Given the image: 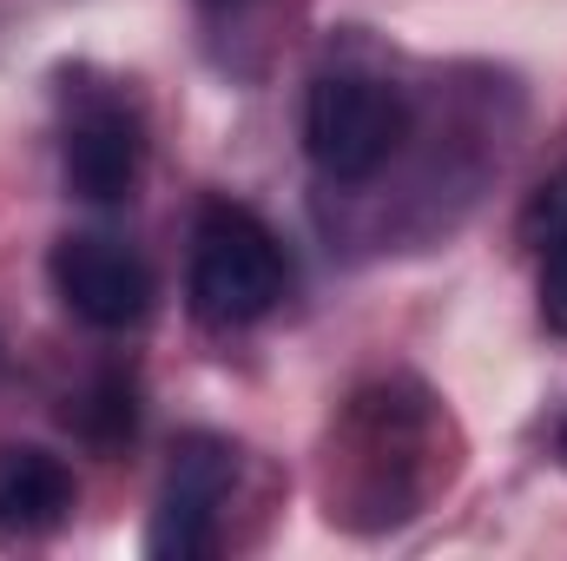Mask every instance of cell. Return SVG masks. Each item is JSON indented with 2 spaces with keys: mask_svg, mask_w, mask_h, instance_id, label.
Returning a JSON list of instances; mask_svg holds the SVG:
<instances>
[{
  "mask_svg": "<svg viewBox=\"0 0 567 561\" xmlns=\"http://www.w3.org/2000/svg\"><path fill=\"white\" fill-rule=\"evenodd\" d=\"M290 284V258H284L278 232L231 198H212L192 225V310L212 330H245L258 317H271Z\"/></svg>",
  "mask_w": 567,
  "mask_h": 561,
  "instance_id": "1",
  "label": "cell"
},
{
  "mask_svg": "<svg viewBox=\"0 0 567 561\" xmlns=\"http://www.w3.org/2000/svg\"><path fill=\"white\" fill-rule=\"evenodd\" d=\"M410 133V106L396 86L370 73H323L303 93V152L330 185H363L390 165Z\"/></svg>",
  "mask_w": 567,
  "mask_h": 561,
  "instance_id": "2",
  "label": "cell"
},
{
  "mask_svg": "<svg viewBox=\"0 0 567 561\" xmlns=\"http://www.w3.org/2000/svg\"><path fill=\"white\" fill-rule=\"evenodd\" d=\"M53 290L93 330H133L152 310V265L106 232H73L53 245Z\"/></svg>",
  "mask_w": 567,
  "mask_h": 561,
  "instance_id": "3",
  "label": "cell"
},
{
  "mask_svg": "<svg viewBox=\"0 0 567 561\" xmlns=\"http://www.w3.org/2000/svg\"><path fill=\"white\" fill-rule=\"evenodd\" d=\"M225 496H231V449L212 442V436L178 442L172 469H165V489H158V509H152L145 549L152 555H212Z\"/></svg>",
  "mask_w": 567,
  "mask_h": 561,
  "instance_id": "4",
  "label": "cell"
},
{
  "mask_svg": "<svg viewBox=\"0 0 567 561\" xmlns=\"http://www.w3.org/2000/svg\"><path fill=\"white\" fill-rule=\"evenodd\" d=\"M140 120L120 100H86L60 140V172L86 205H120L140 178Z\"/></svg>",
  "mask_w": 567,
  "mask_h": 561,
  "instance_id": "5",
  "label": "cell"
},
{
  "mask_svg": "<svg viewBox=\"0 0 567 561\" xmlns=\"http://www.w3.org/2000/svg\"><path fill=\"white\" fill-rule=\"evenodd\" d=\"M73 469L47 449H0V536H40L66 522Z\"/></svg>",
  "mask_w": 567,
  "mask_h": 561,
  "instance_id": "6",
  "label": "cell"
},
{
  "mask_svg": "<svg viewBox=\"0 0 567 561\" xmlns=\"http://www.w3.org/2000/svg\"><path fill=\"white\" fill-rule=\"evenodd\" d=\"M528 245H535V297L542 324L567 337V172H555L528 205Z\"/></svg>",
  "mask_w": 567,
  "mask_h": 561,
  "instance_id": "7",
  "label": "cell"
},
{
  "mask_svg": "<svg viewBox=\"0 0 567 561\" xmlns=\"http://www.w3.org/2000/svg\"><path fill=\"white\" fill-rule=\"evenodd\" d=\"M555 449H561V462H567V417L555 422Z\"/></svg>",
  "mask_w": 567,
  "mask_h": 561,
  "instance_id": "8",
  "label": "cell"
},
{
  "mask_svg": "<svg viewBox=\"0 0 567 561\" xmlns=\"http://www.w3.org/2000/svg\"><path fill=\"white\" fill-rule=\"evenodd\" d=\"M212 7H238V0H212Z\"/></svg>",
  "mask_w": 567,
  "mask_h": 561,
  "instance_id": "9",
  "label": "cell"
}]
</instances>
